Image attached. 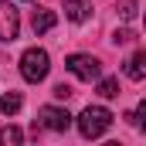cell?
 <instances>
[{"mask_svg":"<svg viewBox=\"0 0 146 146\" xmlns=\"http://www.w3.org/2000/svg\"><path fill=\"white\" fill-rule=\"evenodd\" d=\"M109 126H112V112L106 106H88V109H82V115H78V133L85 139H99Z\"/></svg>","mask_w":146,"mask_h":146,"instance_id":"cell-1","label":"cell"},{"mask_svg":"<svg viewBox=\"0 0 146 146\" xmlns=\"http://www.w3.org/2000/svg\"><path fill=\"white\" fill-rule=\"evenodd\" d=\"M48 68H51V58H48V51L44 48H27L24 54H21V75H24V82H44L48 78Z\"/></svg>","mask_w":146,"mask_h":146,"instance_id":"cell-2","label":"cell"},{"mask_svg":"<svg viewBox=\"0 0 146 146\" xmlns=\"http://www.w3.org/2000/svg\"><path fill=\"white\" fill-rule=\"evenodd\" d=\"M65 68H68L75 78H82V82H95V78L102 75V65H99V58H92V54H68Z\"/></svg>","mask_w":146,"mask_h":146,"instance_id":"cell-3","label":"cell"},{"mask_svg":"<svg viewBox=\"0 0 146 146\" xmlns=\"http://www.w3.org/2000/svg\"><path fill=\"white\" fill-rule=\"evenodd\" d=\"M21 31V14L10 0H0V41H14Z\"/></svg>","mask_w":146,"mask_h":146,"instance_id":"cell-4","label":"cell"},{"mask_svg":"<svg viewBox=\"0 0 146 146\" xmlns=\"http://www.w3.org/2000/svg\"><path fill=\"white\" fill-rule=\"evenodd\" d=\"M41 126H44V129H51V133H65V129L72 126V115H68V109L44 106V109H41Z\"/></svg>","mask_w":146,"mask_h":146,"instance_id":"cell-5","label":"cell"},{"mask_svg":"<svg viewBox=\"0 0 146 146\" xmlns=\"http://www.w3.org/2000/svg\"><path fill=\"white\" fill-rule=\"evenodd\" d=\"M61 7H65V17L75 21V24L92 17V0H61Z\"/></svg>","mask_w":146,"mask_h":146,"instance_id":"cell-6","label":"cell"},{"mask_svg":"<svg viewBox=\"0 0 146 146\" xmlns=\"http://www.w3.org/2000/svg\"><path fill=\"white\" fill-rule=\"evenodd\" d=\"M126 78H133V82H143L146 78V51H136V54H129V61H126Z\"/></svg>","mask_w":146,"mask_h":146,"instance_id":"cell-7","label":"cell"},{"mask_svg":"<svg viewBox=\"0 0 146 146\" xmlns=\"http://www.w3.org/2000/svg\"><path fill=\"white\" fill-rule=\"evenodd\" d=\"M54 24H58L54 10H34V17H31V27H34V34H48Z\"/></svg>","mask_w":146,"mask_h":146,"instance_id":"cell-8","label":"cell"},{"mask_svg":"<svg viewBox=\"0 0 146 146\" xmlns=\"http://www.w3.org/2000/svg\"><path fill=\"white\" fill-rule=\"evenodd\" d=\"M24 106V99H21V92H3V99H0V109L7 112V115H17Z\"/></svg>","mask_w":146,"mask_h":146,"instance_id":"cell-9","label":"cell"},{"mask_svg":"<svg viewBox=\"0 0 146 146\" xmlns=\"http://www.w3.org/2000/svg\"><path fill=\"white\" fill-rule=\"evenodd\" d=\"M21 139H24V133H21L17 126H3V129H0V143L3 146H17Z\"/></svg>","mask_w":146,"mask_h":146,"instance_id":"cell-10","label":"cell"},{"mask_svg":"<svg viewBox=\"0 0 146 146\" xmlns=\"http://www.w3.org/2000/svg\"><path fill=\"white\" fill-rule=\"evenodd\" d=\"M99 95H102V99H115V95H119V82H115V78H102V82H99Z\"/></svg>","mask_w":146,"mask_h":146,"instance_id":"cell-11","label":"cell"},{"mask_svg":"<svg viewBox=\"0 0 146 146\" xmlns=\"http://www.w3.org/2000/svg\"><path fill=\"white\" fill-rule=\"evenodd\" d=\"M129 119H133V122H136V126L143 129V136H146V99H143V102H139V106H136V112H133Z\"/></svg>","mask_w":146,"mask_h":146,"instance_id":"cell-12","label":"cell"},{"mask_svg":"<svg viewBox=\"0 0 146 146\" xmlns=\"http://www.w3.org/2000/svg\"><path fill=\"white\" fill-rule=\"evenodd\" d=\"M115 10H119V14H122L126 21H133V17H136V0H122V3L115 7Z\"/></svg>","mask_w":146,"mask_h":146,"instance_id":"cell-13","label":"cell"},{"mask_svg":"<svg viewBox=\"0 0 146 146\" xmlns=\"http://www.w3.org/2000/svg\"><path fill=\"white\" fill-rule=\"evenodd\" d=\"M112 41H115V44H129V41H136V37H133V31H126V27H122V31H115V34H112Z\"/></svg>","mask_w":146,"mask_h":146,"instance_id":"cell-14","label":"cell"},{"mask_svg":"<svg viewBox=\"0 0 146 146\" xmlns=\"http://www.w3.org/2000/svg\"><path fill=\"white\" fill-rule=\"evenodd\" d=\"M68 95H72V85H65V82L54 85V99H68Z\"/></svg>","mask_w":146,"mask_h":146,"instance_id":"cell-15","label":"cell"}]
</instances>
